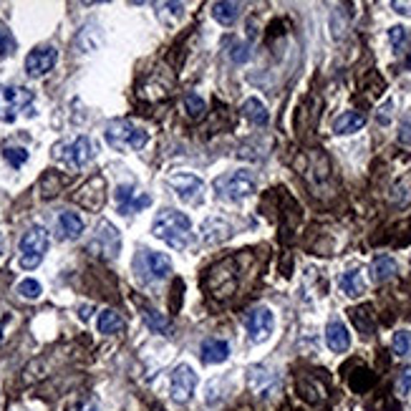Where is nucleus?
<instances>
[{"instance_id":"f257e3e1","label":"nucleus","mask_w":411,"mask_h":411,"mask_svg":"<svg viewBox=\"0 0 411 411\" xmlns=\"http://www.w3.org/2000/svg\"><path fill=\"white\" fill-rule=\"evenodd\" d=\"M151 232H154V238H159L174 250H187L195 243V230H192L190 217L180 209H162L154 217Z\"/></svg>"},{"instance_id":"f03ea898","label":"nucleus","mask_w":411,"mask_h":411,"mask_svg":"<svg viewBox=\"0 0 411 411\" xmlns=\"http://www.w3.org/2000/svg\"><path fill=\"white\" fill-rule=\"evenodd\" d=\"M104 139L111 149L116 151H137V149H144L146 141H149V134L144 129L134 127L132 122L127 119H116V122H109L104 132Z\"/></svg>"},{"instance_id":"7ed1b4c3","label":"nucleus","mask_w":411,"mask_h":411,"mask_svg":"<svg viewBox=\"0 0 411 411\" xmlns=\"http://www.w3.org/2000/svg\"><path fill=\"white\" fill-rule=\"evenodd\" d=\"M48 232L46 227L41 225H33L25 230V235L21 238V267L23 270H35L41 265L43 257L48 253Z\"/></svg>"},{"instance_id":"20e7f679","label":"nucleus","mask_w":411,"mask_h":411,"mask_svg":"<svg viewBox=\"0 0 411 411\" xmlns=\"http://www.w3.org/2000/svg\"><path fill=\"white\" fill-rule=\"evenodd\" d=\"M214 192L225 202H243L255 192V180L248 172H230L214 182Z\"/></svg>"},{"instance_id":"39448f33","label":"nucleus","mask_w":411,"mask_h":411,"mask_svg":"<svg viewBox=\"0 0 411 411\" xmlns=\"http://www.w3.org/2000/svg\"><path fill=\"white\" fill-rule=\"evenodd\" d=\"M33 104V91L23 86H0V122H16L18 114Z\"/></svg>"},{"instance_id":"423d86ee","label":"nucleus","mask_w":411,"mask_h":411,"mask_svg":"<svg viewBox=\"0 0 411 411\" xmlns=\"http://www.w3.org/2000/svg\"><path fill=\"white\" fill-rule=\"evenodd\" d=\"M93 154H96V149H93V141L88 137H76L69 144H58L56 151H53L56 159H61L74 169H83L93 159Z\"/></svg>"},{"instance_id":"0eeeda50","label":"nucleus","mask_w":411,"mask_h":411,"mask_svg":"<svg viewBox=\"0 0 411 411\" xmlns=\"http://www.w3.org/2000/svg\"><path fill=\"white\" fill-rule=\"evenodd\" d=\"M169 187L177 192V197L185 204H202L204 199V182L199 180L197 174L192 172H177L167 177Z\"/></svg>"},{"instance_id":"6e6552de","label":"nucleus","mask_w":411,"mask_h":411,"mask_svg":"<svg viewBox=\"0 0 411 411\" xmlns=\"http://www.w3.org/2000/svg\"><path fill=\"white\" fill-rule=\"evenodd\" d=\"M275 328V316L267 306H255L245 316V330L253 343H265Z\"/></svg>"},{"instance_id":"1a4fd4ad","label":"nucleus","mask_w":411,"mask_h":411,"mask_svg":"<svg viewBox=\"0 0 411 411\" xmlns=\"http://www.w3.org/2000/svg\"><path fill=\"white\" fill-rule=\"evenodd\" d=\"M169 388H172V399L177 404H187L197 388V374L195 369L187 364H180L172 371V381H169Z\"/></svg>"},{"instance_id":"9d476101","label":"nucleus","mask_w":411,"mask_h":411,"mask_svg":"<svg viewBox=\"0 0 411 411\" xmlns=\"http://www.w3.org/2000/svg\"><path fill=\"white\" fill-rule=\"evenodd\" d=\"M58 61V51L53 46H38L33 48V51L28 53V58H25V74L33 76V79H41V76H46L48 71L56 66Z\"/></svg>"},{"instance_id":"9b49d317","label":"nucleus","mask_w":411,"mask_h":411,"mask_svg":"<svg viewBox=\"0 0 411 411\" xmlns=\"http://www.w3.org/2000/svg\"><path fill=\"white\" fill-rule=\"evenodd\" d=\"M114 197H116V204H119V212H122V214L141 212V209H146V207L151 204V197H149V195L139 192L134 185H122V187H116Z\"/></svg>"},{"instance_id":"f8f14e48","label":"nucleus","mask_w":411,"mask_h":411,"mask_svg":"<svg viewBox=\"0 0 411 411\" xmlns=\"http://www.w3.org/2000/svg\"><path fill=\"white\" fill-rule=\"evenodd\" d=\"M139 270L144 272L149 280H164L172 272V260H169L164 253H141L139 257Z\"/></svg>"},{"instance_id":"ddd939ff","label":"nucleus","mask_w":411,"mask_h":411,"mask_svg":"<svg viewBox=\"0 0 411 411\" xmlns=\"http://www.w3.org/2000/svg\"><path fill=\"white\" fill-rule=\"evenodd\" d=\"M325 346L333 351V354H346L348 346H351V333L343 325V320H330L325 325Z\"/></svg>"},{"instance_id":"4468645a","label":"nucleus","mask_w":411,"mask_h":411,"mask_svg":"<svg viewBox=\"0 0 411 411\" xmlns=\"http://www.w3.org/2000/svg\"><path fill=\"white\" fill-rule=\"evenodd\" d=\"M199 359L202 364L207 366H217V364H225L230 359V343L222 341V338H207L199 348Z\"/></svg>"},{"instance_id":"2eb2a0df","label":"nucleus","mask_w":411,"mask_h":411,"mask_svg":"<svg viewBox=\"0 0 411 411\" xmlns=\"http://www.w3.org/2000/svg\"><path fill=\"white\" fill-rule=\"evenodd\" d=\"M58 235H61V240H79L81 238L83 235L81 214L71 212V209L58 214Z\"/></svg>"},{"instance_id":"dca6fc26","label":"nucleus","mask_w":411,"mask_h":411,"mask_svg":"<svg viewBox=\"0 0 411 411\" xmlns=\"http://www.w3.org/2000/svg\"><path fill=\"white\" fill-rule=\"evenodd\" d=\"M364 127H366V116L359 114V111H343V114L338 116L336 122H333V132L341 134V137H346V134L361 132Z\"/></svg>"},{"instance_id":"f3484780","label":"nucleus","mask_w":411,"mask_h":411,"mask_svg":"<svg viewBox=\"0 0 411 411\" xmlns=\"http://www.w3.org/2000/svg\"><path fill=\"white\" fill-rule=\"evenodd\" d=\"M338 285L348 298H361L366 293V278L361 270H348L338 278Z\"/></svg>"},{"instance_id":"a211bd4d","label":"nucleus","mask_w":411,"mask_h":411,"mask_svg":"<svg viewBox=\"0 0 411 411\" xmlns=\"http://www.w3.org/2000/svg\"><path fill=\"white\" fill-rule=\"evenodd\" d=\"M232 227L227 225L225 220H220V217H209L207 222L202 225V240L204 243H222V240L230 238Z\"/></svg>"},{"instance_id":"6ab92c4d","label":"nucleus","mask_w":411,"mask_h":411,"mask_svg":"<svg viewBox=\"0 0 411 411\" xmlns=\"http://www.w3.org/2000/svg\"><path fill=\"white\" fill-rule=\"evenodd\" d=\"M124 325H127V323H124V318L116 311H111V308L101 311L99 313V320H96V328H99V333H104V336H114V333H122Z\"/></svg>"},{"instance_id":"aec40b11","label":"nucleus","mask_w":411,"mask_h":411,"mask_svg":"<svg viewBox=\"0 0 411 411\" xmlns=\"http://www.w3.org/2000/svg\"><path fill=\"white\" fill-rule=\"evenodd\" d=\"M396 275V260L388 255H381L376 260L371 262V278L376 280V283H383V280L394 278Z\"/></svg>"},{"instance_id":"412c9836","label":"nucleus","mask_w":411,"mask_h":411,"mask_svg":"<svg viewBox=\"0 0 411 411\" xmlns=\"http://www.w3.org/2000/svg\"><path fill=\"white\" fill-rule=\"evenodd\" d=\"M212 18L222 25H232L240 18V6L238 3H225V0H220V3L212 6Z\"/></svg>"},{"instance_id":"4be33fe9","label":"nucleus","mask_w":411,"mask_h":411,"mask_svg":"<svg viewBox=\"0 0 411 411\" xmlns=\"http://www.w3.org/2000/svg\"><path fill=\"white\" fill-rule=\"evenodd\" d=\"M243 114L248 116V119L253 124H257V127H265L267 119H270V114H267L265 104H262L260 99H255V96H253V99H248L243 104Z\"/></svg>"},{"instance_id":"5701e85b","label":"nucleus","mask_w":411,"mask_h":411,"mask_svg":"<svg viewBox=\"0 0 411 411\" xmlns=\"http://www.w3.org/2000/svg\"><path fill=\"white\" fill-rule=\"evenodd\" d=\"M3 156H6V162L11 164V167L21 169L28 162V149H23V146H6V149H3Z\"/></svg>"},{"instance_id":"b1692460","label":"nucleus","mask_w":411,"mask_h":411,"mask_svg":"<svg viewBox=\"0 0 411 411\" xmlns=\"http://www.w3.org/2000/svg\"><path fill=\"white\" fill-rule=\"evenodd\" d=\"M185 109H187V114H190L192 119H202L207 106H204L202 96H197V93H187L185 96Z\"/></svg>"},{"instance_id":"393cba45","label":"nucleus","mask_w":411,"mask_h":411,"mask_svg":"<svg viewBox=\"0 0 411 411\" xmlns=\"http://www.w3.org/2000/svg\"><path fill=\"white\" fill-rule=\"evenodd\" d=\"M18 293H21V298H25V301H35V298H41L43 288L38 280L25 278V280H21V285H18Z\"/></svg>"},{"instance_id":"a878e982","label":"nucleus","mask_w":411,"mask_h":411,"mask_svg":"<svg viewBox=\"0 0 411 411\" xmlns=\"http://www.w3.org/2000/svg\"><path fill=\"white\" fill-rule=\"evenodd\" d=\"M391 346H394L396 356H409L411 354V330H396Z\"/></svg>"},{"instance_id":"bb28decb","label":"nucleus","mask_w":411,"mask_h":411,"mask_svg":"<svg viewBox=\"0 0 411 411\" xmlns=\"http://www.w3.org/2000/svg\"><path fill=\"white\" fill-rule=\"evenodd\" d=\"M13 51H16V38H13L11 28L0 21V58L8 56V53H13Z\"/></svg>"},{"instance_id":"cd10ccee","label":"nucleus","mask_w":411,"mask_h":411,"mask_svg":"<svg viewBox=\"0 0 411 411\" xmlns=\"http://www.w3.org/2000/svg\"><path fill=\"white\" fill-rule=\"evenodd\" d=\"M144 320L149 328H154L156 333H162V330H167V318L164 316H159L156 311H151V308H146L144 311Z\"/></svg>"},{"instance_id":"c85d7f7f","label":"nucleus","mask_w":411,"mask_h":411,"mask_svg":"<svg viewBox=\"0 0 411 411\" xmlns=\"http://www.w3.org/2000/svg\"><path fill=\"white\" fill-rule=\"evenodd\" d=\"M388 41H391V46L394 48H401L406 41V28L404 25H394V28L388 30Z\"/></svg>"},{"instance_id":"c756f323","label":"nucleus","mask_w":411,"mask_h":411,"mask_svg":"<svg viewBox=\"0 0 411 411\" xmlns=\"http://www.w3.org/2000/svg\"><path fill=\"white\" fill-rule=\"evenodd\" d=\"M409 388H411V369H404L399 376V383H396V391H399L401 396H406L409 394Z\"/></svg>"},{"instance_id":"7c9ffc66","label":"nucleus","mask_w":411,"mask_h":411,"mask_svg":"<svg viewBox=\"0 0 411 411\" xmlns=\"http://www.w3.org/2000/svg\"><path fill=\"white\" fill-rule=\"evenodd\" d=\"M248 48L243 46V43H235V46H232V51H230V58L232 61H238V64H243V61H248Z\"/></svg>"},{"instance_id":"2f4dec72","label":"nucleus","mask_w":411,"mask_h":411,"mask_svg":"<svg viewBox=\"0 0 411 411\" xmlns=\"http://www.w3.org/2000/svg\"><path fill=\"white\" fill-rule=\"evenodd\" d=\"M391 8H394L396 13H401V16H411V3H401V0H394V3H391Z\"/></svg>"},{"instance_id":"473e14b6","label":"nucleus","mask_w":411,"mask_h":411,"mask_svg":"<svg viewBox=\"0 0 411 411\" xmlns=\"http://www.w3.org/2000/svg\"><path fill=\"white\" fill-rule=\"evenodd\" d=\"M76 411H99V409H96V406H93V404H81V406H79V409H76Z\"/></svg>"},{"instance_id":"72a5a7b5","label":"nucleus","mask_w":411,"mask_h":411,"mask_svg":"<svg viewBox=\"0 0 411 411\" xmlns=\"http://www.w3.org/2000/svg\"><path fill=\"white\" fill-rule=\"evenodd\" d=\"M88 316H91V306H83L81 308V320H86Z\"/></svg>"},{"instance_id":"f704fd0d","label":"nucleus","mask_w":411,"mask_h":411,"mask_svg":"<svg viewBox=\"0 0 411 411\" xmlns=\"http://www.w3.org/2000/svg\"><path fill=\"white\" fill-rule=\"evenodd\" d=\"M3 248H6V240H3V235H0V255H3Z\"/></svg>"},{"instance_id":"c9c22d12","label":"nucleus","mask_w":411,"mask_h":411,"mask_svg":"<svg viewBox=\"0 0 411 411\" xmlns=\"http://www.w3.org/2000/svg\"><path fill=\"white\" fill-rule=\"evenodd\" d=\"M406 66H409V69H411V53H409V58H406Z\"/></svg>"}]
</instances>
